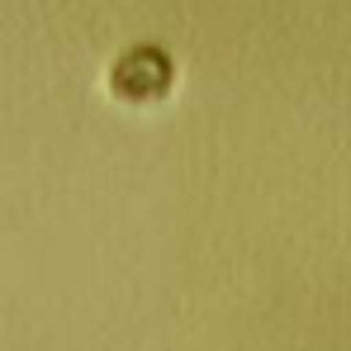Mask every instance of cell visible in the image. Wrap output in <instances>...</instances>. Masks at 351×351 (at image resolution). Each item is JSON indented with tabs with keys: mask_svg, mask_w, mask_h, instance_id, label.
Instances as JSON below:
<instances>
[{
	"mask_svg": "<svg viewBox=\"0 0 351 351\" xmlns=\"http://www.w3.org/2000/svg\"><path fill=\"white\" fill-rule=\"evenodd\" d=\"M110 86H114L119 100L147 105V100H157V95L171 90V58H167L162 48H133V53H123V58L114 62Z\"/></svg>",
	"mask_w": 351,
	"mask_h": 351,
	"instance_id": "obj_1",
	"label": "cell"
}]
</instances>
